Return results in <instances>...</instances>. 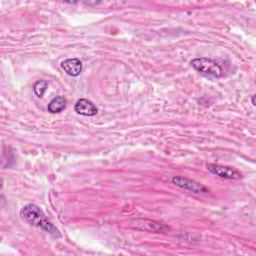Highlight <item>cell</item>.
<instances>
[{"label":"cell","mask_w":256,"mask_h":256,"mask_svg":"<svg viewBox=\"0 0 256 256\" xmlns=\"http://www.w3.org/2000/svg\"><path fill=\"white\" fill-rule=\"evenodd\" d=\"M66 99L63 96H57L55 98H53L49 104H48V112L50 113H59L62 110H64L65 107H66Z\"/></svg>","instance_id":"52a82bcc"},{"label":"cell","mask_w":256,"mask_h":256,"mask_svg":"<svg viewBox=\"0 0 256 256\" xmlns=\"http://www.w3.org/2000/svg\"><path fill=\"white\" fill-rule=\"evenodd\" d=\"M207 168L212 174L224 179H239L241 177V173L233 167L211 163L207 165Z\"/></svg>","instance_id":"277c9868"},{"label":"cell","mask_w":256,"mask_h":256,"mask_svg":"<svg viewBox=\"0 0 256 256\" xmlns=\"http://www.w3.org/2000/svg\"><path fill=\"white\" fill-rule=\"evenodd\" d=\"M172 183L182 189L192 191L197 194H208V192H209V190L205 186L198 183V182L185 178V177H182V176L173 177Z\"/></svg>","instance_id":"3957f363"},{"label":"cell","mask_w":256,"mask_h":256,"mask_svg":"<svg viewBox=\"0 0 256 256\" xmlns=\"http://www.w3.org/2000/svg\"><path fill=\"white\" fill-rule=\"evenodd\" d=\"M20 215L29 224L50 233L54 237L61 236L59 230L50 221H48L44 212L37 205L28 204L24 206L20 211Z\"/></svg>","instance_id":"6da1fadb"},{"label":"cell","mask_w":256,"mask_h":256,"mask_svg":"<svg viewBox=\"0 0 256 256\" xmlns=\"http://www.w3.org/2000/svg\"><path fill=\"white\" fill-rule=\"evenodd\" d=\"M75 111L83 116H94L98 110L96 106L88 99H79L75 104Z\"/></svg>","instance_id":"5b68a950"},{"label":"cell","mask_w":256,"mask_h":256,"mask_svg":"<svg viewBox=\"0 0 256 256\" xmlns=\"http://www.w3.org/2000/svg\"><path fill=\"white\" fill-rule=\"evenodd\" d=\"M48 88V83L45 80H38L33 86L34 93L38 97H42Z\"/></svg>","instance_id":"ba28073f"},{"label":"cell","mask_w":256,"mask_h":256,"mask_svg":"<svg viewBox=\"0 0 256 256\" xmlns=\"http://www.w3.org/2000/svg\"><path fill=\"white\" fill-rule=\"evenodd\" d=\"M61 67L68 75L73 77L78 76L82 71V63L77 58H71V59L64 60L61 63Z\"/></svg>","instance_id":"8992f818"},{"label":"cell","mask_w":256,"mask_h":256,"mask_svg":"<svg viewBox=\"0 0 256 256\" xmlns=\"http://www.w3.org/2000/svg\"><path fill=\"white\" fill-rule=\"evenodd\" d=\"M192 67H194L201 74L212 77L220 78L222 76V68L216 61L210 58H196L191 61Z\"/></svg>","instance_id":"7a4b0ae2"},{"label":"cell","mask_w":256,"mask_h":256,"mask_svg":"<svg viewBox=\"0 0 256 256\" xmlns=\"http://www.w3.org/2000/svg\"><path fill=\"white\" fill-rule=\"evenodd\" d=\"M254 98H255V95H252V104L255 105V101H254Z\"/></svg>","instance_id":"9c48e42d"}]
</instances>
